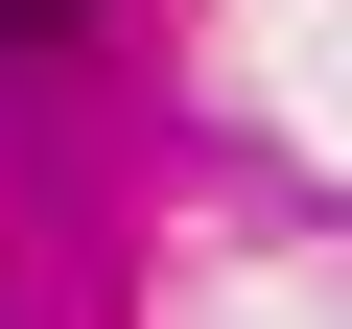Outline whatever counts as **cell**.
<instances>
[{
    "label": "cell",
    "instance_id": "cell-1",
    "mask_svg": "<svg viewBox=\"0 0 352 329\" xmlns=\"http://www.w3.org/2000/svg\"><path fill=\"white\" fill-rule=\"evenodd\" d=\"M0 24H71V0H0Z\"/></svg>",
    "mask_w": 352,
    "mask_h": 329
}]
</instances>
